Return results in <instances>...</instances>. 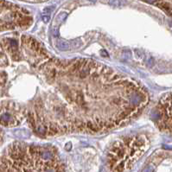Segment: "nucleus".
I'll use <instances>...</instances> for the list:
<instances>
[{
	"instance_id": "1",
	"label": "nucleus",
	"mask_w": 172,
	"mask_h": 172,
	"mask_svg": "<svg viewBox=\"0 0 172 172\" xmlns=\"http://www.w3.org/2000/svg\"><path fill=\"white\" fill-rule=\"evenodd\" d=\"M145 2L149 3H154L157 6H159L162 9H164L165 11L170 12L171 11V5H170V0H144Z\"/></svg>"
},
{
	"instance_id": "2",
	"label": "nucleus",
	"mask_w": 172,
	"mask_h": 172,
	"mask_svg": "<svg viewBox=\"0 0 172 172\" xmlns=\"http://www.w3.org/2000/svg\"><path fill=\"white\" fill-rule=\"evenodd\" d=\"M15 135L19 138L25 139V138H28L29 137V132L25 129H19V130H16L15 131Z\"/></svg>"
},
{
	"instance_id": "3",
	"label": "nucleus",
	"mask_w": 172,
	"mask_h": 172,
	"mask_svg": "<svg viewBox=\"0 0 172 172\" xmlns=\"http://www.w3.org/2000/svg\"><path fill=\"white\" fill-rule=\"evenodd\" d=\"M57 48L61 50H68V49H70V45L66 41L59 40L57 41Z\"/></svg>"
},
{
	"instance_id": "4",
	"label": "nucleus",
	"mask_w": 172,
	"mask_h": 172,
	"mask_svg": "<svg viewBox=\"0 0 172 172\" xmlns=\"http://www.w3.org/2000/svg\"><path fill=\"white\" fill-rule=\"evenodd\" d=\"M66 16H67V14H66V13H61V14H60V15L57 16V17L54 19V23H56L57 26H58L61 22H63V20L65 19Z\"/></svg>"
},
{
	"instance_id": "5",
	"label": "nucleus",
	"mask_w": 172,
	"mask_h": 172,
	"mask_svg": "<svg viewBox=\"0 0 172 172\" xmlns=\"http://www.w3.org/2000/svg\"><path fill=\"white\" fill-rule=\"evenodd\" d=\"M109 3L111 5L114 6V7H118L119 5H121V1L120 0H109Z\"/></svg>"
},
{
	"instance_id": "6",
	"label": "nucleus",
	"mask_w": 172,
	"mask_h": 172,
	"mask_svg": "<svg viewBox=\"0 0 172 172\" xmlns=\"http://www.w3.org/2000/svg\"><path fill=\"white\" fill-rule=\"evenodd\" d=\"M49 19H50V16H46V15L42 16V20H43V22H44L45 23H47L48 22H49Z\"/></svg>"
},
{
	"instance_id": "7",
	"label": "nucleus",
	"mask_w": 172,
	"mask_h": 172,
	"mask_svg": "<svg viewBox=\"0 0 172 172\" xmlns=\"http://www.w3.org/2000/svg\"><path fill=\"white\" fill-rule=\"evenodd\" d=\"M89 1H91V2H96L97 0H89Z\"/></svg>"
},
{
	"instance_id": "8",
	"label": "nucleus",
	"mask_w": 172,
	"mask_h": 172,
	"mask_svg": "<svg viewBox=\"0 0 172 172\" xmlns=\"http://www.w3.org/2000/svg\"><path fill=\"white\" fill-rule=\"evenodd\" d=\"M31 1H35V0H31Z\"/></svg>"
}]
</instances>
